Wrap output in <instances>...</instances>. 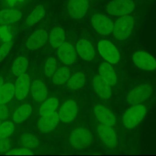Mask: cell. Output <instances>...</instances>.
I'll return each instance as SVG.
<instances>
[{"instance_id":"1f68e13d","label":"cell","mask_w":156,"mask_h":156,"mask_svg":"<svg viewBox=\"0 0 156 156\" xmlns=\"http://www.w3.org/2000/svg\"><path fill=\"white\" fill-rule=\"evenodd\" d=\"M15 125L12 122H5L0 126V139L8 138L13 133Z\"/></svg>"},{"instance_id":"3957f363","label":"cell","mask_w":156,"mask_h":156,"mask_svg":"<svg viewBox=\"0 0 156 156\" xmlns=\"http://www.w3.org/2000/svg\"><path fill=\"white\" fill-rule=\"evenodd\" d=\"M135 9L133 0H112L107 5L106 10L113 16H123L129 15Z\"/></svg>"},{"instance_id":"83f0119b","label":"cell","mask_w":156,"mask_h":156,"mask_svg":"<svg viewBox=\"0 0 156 156\" xmlns=\"http://www.w3.org/2000/svg\"><path fill=\"white\" fill-rule=\"evenodd\" d=\"M28 67V61L24 56H19L14 61L12 64V73L14 75L18 76L25 73Z\"/></svg>"},{"instance_id":"7a4b0ae2","label":"cell","mask_w":156,"mask_h":156,"mask_svg":"<svg viewBox=\"0 0 156 156\" xmlns=\"http://www.w3.org/2000/svg\"><path fill=\"white\" fill-rule=\"evenodd\" d=\"M134 27V19L129 15L121 16L114 24L113 34L114 37L123 41L129 37Z\"/></svg>"},{"instance_id":"ffe728a7","label":"cell","mask_w":156,"mask_h":156,"mask_svg":"<svg viewBox=\"0 0 156 156\" xmlns=\"http://www.w3.org/2000/svg\"><path fill=\"white\" fill-rule=\"evenodd\" d=\"M47 88L41 81L34 80L31 83L32 98L36 102H42L47 97Z\"/></svg>"},{"instance_id":"cb8c5ba5","label":"cell","mask_w":156,"mask_h":156,"mask_svg":"<svg viewBox=\"0 0 156 156\" xmlns=\"http://www.w3.org/2000/svg\"><path fill=\"white\" fill-rule=\"evenodd\" d=\"M32 112L31 107L29 105L24 104L18 108L13 114V120L17 123H20L29 117Z\"/></svg>"},{"instance_id":"836d02e7","label":"cell","mask_w":156,"mask_h":156,"mask_svg":"<svg viewBox=\"0 0 156 156\" xmlns=\"http://www.w3.org/2000/svg\"><path fill=\"white\" fill-rule=\"evenodd\" d=\"M10 149V142L8 138L0 139V152H5Z\"/></svg>"},{"instance_id":"d4e9b609","label":"cell","mask_w":156,"mask_h":156,"mask_svg":"<svg viewBox=\"0 0 156 156\" xmlns=\"http://www.w3.org/2000/svg\"><path fill=\"white\" fill-rule=\"evenodd\" d=\"M85 75L82 73H76L68 79L67 87L70 90H78L85 85Z\"/></svg>"},{"instance_id":"8992f818","label":"cell","mask_w":156,"mask_h":156,"mask_svg":"<svg viewBox=\"0 0 156 156\" xmlns=\"http://www.w3.org/2000/svg\"><path fill=\"white\" fill-rule=\"evenodd\" d=\"M101 56L111 64H116L120 60V53L117 47L108 41H101L98 44Z\"/></svg>"},{"instance_id":"ac0fdd59","label":"cell","mask_w":156,"mask_h":156,"mask_svg":"<svg viewBox=\"0 0 156 156\" xmlns=\"http://www.w3.org/2000/svg\"><path fill=\"white\" fill-rule=\"evenodd\" d=\"M76 49L79 56L85 60H91L95 55V51L92 44L87 40H79L76 44Z\"/></svg>"},{"instance_id":"484cf974","label":"cell","mask_w":156,"mask_h":156,"mask_svg":"<svg viewBox=\"0 0 156 156\" xmlns=\"http://www.w3.org/2000/svg\"><path fill=\"white\" fill-rule=\"evenodd\" d=\"M45 15V9L42 5H38L34 9L33 12L29 15L26 19V25L32 26L42 19Z\"/></svg>"},{"instance_id":"9a60e30c","label":"cell","mask_w":156,"mask_h":156,"mask_svg":"<svg viewBox=\"0 0 156 156\" xmlns=\"http://www.w3.org/2000/svg\"><path fill=\"white\" fill-rule=\"evenodd\" d=\"M48 37L44 30H38L34 32L27 39L26 47L31 50H37L47 43Z\"/></svg>"},{"instance_id":"f546056e","label":"cell","mask_w":156,"mask_h":156,"mask_svg":"<svg viewBox=\"0 0 156 156\" xmlns=\"http://www.w3.org/2000/svg\"><path fill=\"white\" fill-rule=\"evenodd\" d=\"M21 144L27 148H36L39 145L37 137L31 133H26L21 136Z\"/></svg>"},{"instance_id":"4316f807","label":"cell","mask_w":156,"mask_h":156,"mask_svg":"<svg viewBox=\"0 0 156 156\" xmlns=\"http://www.w3.org/2000/svg\"><path fill=\"white\" fill-rule=\"evenodd\" d=\"M53 82L56 85H60L66 83L69 79V70L68 67L62 66L58 69L53 74Z\"/></svg>"},{"instance_id":"ba28073f","label":"cell","mask_w":156,"mask_h":156,"mask_svg":"<svg viewBox=\"0 0 156 156\" xmlns=\"http://www.w3.org/2000/svg\"><path fill=\"white\" fill-rule=\"evenodd\" d=\"M134 63L145 71H154L156 69V59L146 52H136L133 56Z\"/></svg>"},{"instance_id":"8d00e7d4","label":"cell","mask_w":156,"mask_h":156,"mask_svg":"<svg viewBox=\"0 0 156 156\" xmlns=\"http://www.w3.org/2000/svg\"><path fill=\"white\" fill-rule=\"evenodd\" d=\"M4 84V81H3V79L2 77H0V88H2V86Z\"/></svg>"},{"instance_id":"5bb4252c","label":"cell","mask_w":156,"mask_h":156,"mask_svg":"<svg viewBox=\"0 0 156 156\" xmlns=\"http://www.w3.org/2000/svg\"><path fill=\"white\" fill-rule=\"evenodd\" d=\"M58 56L66 65H71L76 60V50L69 43L64 42L58 47Z\"/></svg>"},{"instance_id":"f1b7e54d","label":"cell","mask_w":156,"mask_h":156,"mask_svg":"<svg viewBox=\"0 0 156 156\" xmlns=\"http://www.w3.org/2000/svg\"><path fill=\"white\" fill-rule=\"evenodd\" d=\"M58 105H59V101L56 98H51L47 99L46 101L43 103L41 108H40V115L42 117L46 114L55 112L56 108H58Z\"/></svg>"},{"instance_id":"44dd1931","label":"cell","mask_w":156,"mask_h":156,"mask_svg":"<svg viewBox=\"0 0 156 156\" xmlns=\"http://www.w3.org/2000/svg\"><path fill=\"white\" fill-rule=\"evenodd\" d=\"M22 14L20 11L15 9H3L0 11V24H12L21 19Z\"/></svg>"},{"instance_id":"e0dca14e","label":"cell","mask_w":156,"mask_h":156,"mask_svg":"<svg viewBox=\"0 0 156 156\" xmlns=\"http://www.w3.org/2000/svg\"><path fill=\"white\" fill-rule=\"evenodd\" d=\"M93 86L99 97L108 99L111 95V85L101 76H95L93 79Z\"/></svg>"},{"instance_id":"4dcf8cb0","label":"cell","mask_w":156,"mask_h":156,"mask_svg":"<svg viewBox=\"0 0 156 156\" xmlns=\"http://www.w3.org/2000/svg\"><path fill=\"white\" fill-rule=\"evenodd\" d=\"M56 66H57V62L56 59L53 57H50L47 59L46 62L45 66H44V74L47 77H53V74L56 72Z\"/></svg>"},{"instance_id":"7c38bea8","label":"cell","mask_w":156,"mask_h":156,"mask_svg":"<svg viewBox=\"0 0 156 156\" xmlns=\"http://www.w3.org/2000/svg\"><path fill=\"white\" fill-rule=\"evenodd\" d=\"M78 114V107L73 101H67L62 105L59 110V118L63 123L73 121Z\"/></svg>"},{"instance_id":"d590c367","label":"cell","mask_w":156,"mask_h":156,"mask_svg":"<svg viewBox=\"0 0 156 156\" xmlns=\"http://www.w3.org/2000/svg\"><path fill=\"white\" fill-rule=\"evenodd\" d=\"M9 116V110L5 105H0V120H5Z\"/></svg>"},{"instance_id":"d6986e66","label":"cell","mask_w":156,"mask_h":156,"mask_svg":"<svg viewBox=\"0 0 156 156\" xmlns=\"http://www.w3.org/2000/svg\"><path fill=\"white\" fill-rule=\"evenodd\" d=\"M99 74L109 84L114 86L117 82V77L113 67L108 62H102L99 66Z\"/></svg>"},{"instance_id":"4fadbf2b","label":"cell","mask_w":156,"mask_h":156,"mask_svg":"<svg viewBox=\"0 0 156 156\" xmlns=\"http://www.w3.org/2000/svg\"><path fill=\"white\" fill-rule=\"evenodd\" d=\"M98 133L101 140L108 148L113 149L117 146V135L115 131L111 126L101 124L98 127Z\"/></svg>"},{"instance_id":"2e32d148","label":"cell","mask_w":156,"mask_h":156,"mask_svg":"<svg viewBox=\"0 0 156 156\" xmlns=\"http://www.w3.org/2000/svg\"><path fill=\"white\" fill-rule=\"evenodd\" d=\"M59 114L56 112L42 116L38 122V128L43 133H50L53 131L59 123Z\"/></svg>"},{"instance_id":"5b68a950","label":"cell","mask_w":156,"mask_h":156,"mask_svg":"<svg viewBox=\"0 0 156 156\" xmlns=\"http://www.w3.org/2000/svg\"><path fill=\"white\" fill-rule=\"evenodd\" d=\"M152 93V88L149 85H142L134 88L129 91L127 96V101L130 105H140L147 100Z\"/></svg>"},{"instance_id":"7402d4cb","label":"cell","mask_w":156,"mask_h":156,"mask_svg":"<svg viewBox=\"0 0 156 156\" xmlns=\"http://www.w3.org/2000/svg\"><path fill=\"white\" fill-rule=\"evenodd\" d=\"M66 40V33L61 27H55L50 31L49 41L52 47L58 48Z\"/></svg>"},{"instance_id":"8fae6325","label":"cell","mask_w":156,"mask_h":156,"mask_svg":"<svg viewBox=\"0 0 156 156\" xmlns=\"http://www.w3.org/2000/svg\"><path fill=\"white\" fill-rule=\"evenodd\" d=\"M30 85V80L28 75L23 73L18 76L15 86V96L18 100H23L27 97Z\"/></svg>"},{"instance_id":"277c9868","label":"cell","mask_w":156,"mask_h":156,"mask_svg":"<svg viewBox=\"0 0 156 156\" xmlns=\"http://www.w3.org/2000/svg\"><path fill=\"white\" fill-rule=\"evenodd\" d=\"M92 141L91 132L84 128H77L71 133L69 142L73 148L82 150L88 147Z\"/></svg>"},{"instance_id":"74e56055","label":"cell","mask_w":156,"mask_h":156,"mask_svg":"<svg viewBox=\"0 0 156 156\" xmlns=\"http://www.w3.org/2000/svg\"><path fill=\"white\" fill-rule=\"evenodd\" d=\"M1 124H2V122H1V120H0V126H1Z\"/></svg>"},{"instance_id":"52a82bcc","label":"cell","mask_w":156,"mask_h":156,"mask_svg":"<svg viewBox=\"0 0 156 156\" xmlns=\"http://www.w3.org/2000/svg\"><path fill=\"white\" fill-rule=\"evenodd\" d=\"M93 27L100 34H111L114 29V23L109 18L101 14H95L91 18Z\"/></svg>"},{"instance_id":"e575fe53","label":"cell","mask_w":156,"mask_h":156,"mask_svg":"<svg viewBox=\"0 0 156 156\" xmlns=\"http://www.w3.org/2000/svg\"><path fill=\"white\" fill-rule=\"evenodd\" d=\"M8 155H32V152L27 149H14L7 152Z\"/></svg>"},{"instance_id":"9c48e42d","label":"cell","mask_w":156,"mask_h":156,"mask_svg":"<svg viewBox=\"0 0 156 156\" xmlns=\"http://www.w3.org/2000/svg\"><path fill=\"white\" fill-rule=\"evenodd\" d=\"M88 9V0H69L68 4V12L74 19L83 18Z\"/></svg>"},{"instance_id":"6da1fadb","label":"cell","mask_w":156,"mask_h":156,"mask_svg":"<svg viewBox=\"0 0 156 156\" xmlns=\"http://www.w3.org/2000/svg\"><path fill=\"white\" fill-rule=\"evenodd\" d=\"M146 114V108L144 105H133L126 110L123 117V124L128 129L136 127L145 117Z\"/></svg>"},{"instance_id":"30bf717a","label":"cell","mask_w":156,"mask_h":156,"mask_svg":"<svg viewBox=\"0 0 156 156\" xmlns=\"http://www.w3.org/2000/svg\"><path fill=\"white\" fill-rule=\"evenodd\" d=\"M94 114L96 119L101 124L112 126L116 124V117L113 113L101 105H97L94 107Z\"/></svg>"},{"instance_id":"603a6c76","label":"cell","mask_w":156,"mask_h":156,"mask_svg":"<svg viewBox=\"0 0 156 156\" xmlns=\"http://www.w3.org/2000/svg\"><path fill=\"white\" fill-rule=\"evenodd\" d=\"M15 95V86L12 83L3 84L0 88V105H5L12 100Z\"/></svg>"},{"instance_id":"d6a6232c","label":"cell","mask_w":156,"mask_h":156,"mask_svg":"<svg viewBox=\"0 0 156 156\" xmlns=\"http://www.w3.org/2000/svg\"><path fill=\"white\" fill-rule=\"evenodd\" d=\"M12 46V43L11 41H8L0 47V62H2L4 58L7 56V54L11 50Z\"/></svg>"}]
</instances>
